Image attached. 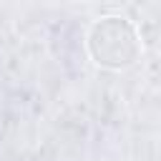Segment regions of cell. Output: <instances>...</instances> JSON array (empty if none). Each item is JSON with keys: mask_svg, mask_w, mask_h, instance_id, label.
<instances>
[{"mask_svg": "<svg viewBox=\"0 0 161 161\" xmlns=\"http://www.w3.org/2000/svg\"><path fill=\"white\" fill-rule=\"evenodd\" d=\"M88 53L101 68H128L141 55V40L136 28L123 18H101L88 30Z\"/></svg>", "mask_w": 161, "mask_h": 161, "instance_id": "6da1fadb", "label": "cell"}]
</instances>
